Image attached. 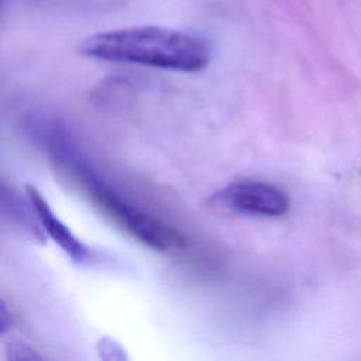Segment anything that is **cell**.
I'll return each mask as SVG.
<instances>
[{"label":"cell","mask_w":361,"mask_h":361,"mask_svg":"<svg viewBox=\"0 0 361 361\" xmlns=\"http://www.w3.org/2000/svg\"><path fill=\"white\" fill-rule=\"evenodd\" d=\"M11 324H13L11 313L7 309L4 300H1V305H0V333L4 334L11 327Z\"/></svg>","instance_id":"cell-8"},{"label":"cell","mask_w":361,"mask_h":361,"mask_svg":"<svg viewBox=\"0 0 361 361\" xmlns=\"http://www.w3.org/2000/svg\"><path fill=\"white\" fill-rule=\"evenodd\" d=\"M79 51L82 55L99 61L178 72L202 71L212 58L210 45L203 38L155 25L97 32L87 37Z\"/></svg>","instance_id":"cell-2"},{"label":"cell","mask_w":361,"mask_h":361,"mask_svg":"<svg viewBox=\"0 0 361 361\" xmlns=\"http://www.w3.org/2000/svg\"><path fill=\"white\" fill-rule=\"evenodd\" d=\"M209 204L247 216L278 217L289 210V196L278 186L254 179L231 182L209 197Z\"/></svg>","instance_id":"cell-3"},{"label":"cell","mask_w":361,"mask_h":361,"mask_svg":"<svg viewBox=\"0 0 361 361\" xmlns=\"http://www.w3.org/2000/svg\"><path fill=\"white\" fill-rule=\"evenodd\" d=\"M7 357L14 360V361H21V360H41L42 357L34 351L28 344L23 341H11L7 345Z\"/></svg>","instance_id":"cell-7"},{"label":"cell","mask_w":361,"mask_h":361,"mask_svg":"<svg viewBox=\"0 0 361 361\" xmlns=\"http://www.w3.org/2000/svg\"><path fill=\"white\" fill-rule=\"evenodd\" d=\"M35 124L37 134L47 145L52 159L69 172L96 204L134 238L157 251H171L185 245V237L175 227L133 204L107 185L83 157L63 126L52 120Z\"/></svg>","instance_id":"cell-1"},{"label":"cell","mask_w":361,"mask_h":361,"mask_svg":"<svg viewBox=\"0 0 361 361\" xmlns=\"http://www.w3.org/2000/svg\"><path fill=\"white\" fill-rule=\"evenodd\" d=\"M97 353L103 360H124L127 358L123 347L110 337H100L96 344Z\"/></svg>","instance_id":"cell-6"},{"label":"cell","mask_w":361,"mask_h":361,"mask_svg":"<svg viewBox=\"0 0 361 361\" xmlns=\"http://www.w3.org/2000/svg\"><path fill=\"white\" fill-rule=\"evenodd\" d=\"M25 193L30 197L39 223L45 231L61 250L76 264H87L93 259V251L82 240H79L72 230L54 213L47 199L39 193V190L31 185L25 186Z\"/></svg>","instance_id":"cell-4"},{"label":"cell","mask_w":361,"mask_h":361,"mask_svg":"<svg viewBox=\"0 0 361 361\" xmlns=\"http://www.w3.org/2000/svg\"><path fill=\"white\" fill-rule=\"evenodd\" d=\"M1 214L4 220L31 240L44 241L45 231L30 197L27 196V202L23 200L21 195L13 188H8L4 182L1 183Z\"/></svg>","instance_id":"cell-5"}]
</instances>
